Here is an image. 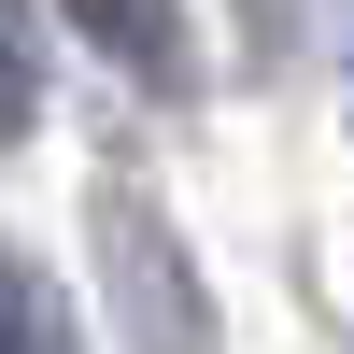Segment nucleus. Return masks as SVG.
<instances>
[{"label":"nucleus","mask_w":354,"mask_h":354,"mask_svg":"<svg viewBox=\"0 0 354 354\" xmlns=\"http://www.w3.org/2000/svg\"><path fill=\"white\" fill-rule=\"evenodd\" d=\"M71 28L128 85H185V0H71Z\"/></svg>","instance_id":"1"},{"label":"nucleus","mask_w":354,"mask_h":354,"mask_svg":"<svg viewBox=\"0 0 354 354\" xmlns=\"http://www.w3.org/2000/svg\"><path fill=\"white\" fill-rule=\"evenodd\" d=\"M0 354H85L71 340V298H57L43 255H15V241H0Z\"/></svg>","instance_id":"2"},{"label":"nucleus","mask_w":354,"mask_h":354,"mask_svg":"<svg viewBox=\"0 0 354 354\" xmlns=\"http://www.w3.org/2000/svg\"><path fill=\"white\" fill-rule=\"evenodd\" d=\"M15 128H28V15L0 0V142H15Z\"/></svg>","instance_id":"3"}]
</instances>
